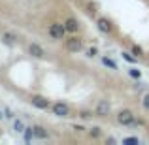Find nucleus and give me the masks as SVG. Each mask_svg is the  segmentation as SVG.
I'll use <instances>...</instances> for the list:
<instances>
[{
  "label": "nucleus",
  "instance_id": "nucleus-15",
  "mask_svg": "<svg viewBox=\"0 0 149 145\" xmlns=\"http://www.w3.org/2000/svg\"><path fill=\"white\" fill-rule=\"evenodd\" d=\"M130 76L136 77V79H140V76H142V74H140V70H134V68H132V70H130Z\"/></svg>",
  "mask_w": 149,
  "mask_h": 145
},
{
  "label": "nucleus",
  "instance_id": "nucleus-20",
  "mask_svg": "<svg viewBox=\"0 0 149 145\" xmlns=\"http://www.w3.org/2000/svg\"><path fill=\"white\" fill-rule=\"evenodd\" d=\"M132 51H134V55H142V53H143L142 47H138V45H134V49H132Z\"/></svg>",
  "mask_w": 149,
  "mask_h": 145
},
{
  "label": "nucleus",
  "instance_id": "nucleus-17",
  "mask_svg": "<svg viewBox=\"0 0 149 145\" xmlns=\"http://www.w3.org/2000/svg\"><path fill=\"white\" fill-rule=\"evenodd\" d=\"M15 130H17V132H23V123H21V121H15Z\"/></svg>",
  "mask_w": 149,
  "mask_h": 145
},
{
  "label": "nucleus",
  "instance_id": "nucleus-18",
  "mask_svg": "<svg viewBox=\"0 0 149 145\" xmlns=\"http://www.w3.org/2000/svg\"><path fill=\"white\" fill-rule=\"evenodd\" d=\"M143 108H146V109H149V94H146V96H143Z\"/></svg>",
  "mask_w": 149,
  "mask_h": 145
},
{
  "label": "nucleus",
  "instance_id": "nucleus-1",
  "mask_svg": "<svg viewBox=\"0 0 149 145\" xmlns=\"http://www.w3.org/2000/svg\"><path fill=\"white\" fill-rule=\"evenodd\" d=\"M64 32H66V26L61 25V23H53L49 26V36L55 38V40H62L64 38Z\"/></svg>",
  "mask_w": 149,
  "mask_h": 145
},
{
  "label": "nucleus",
  "instance_id": "nucleus-12",
  "mask_svg": "<svg viewBox=\"0 0 149 145\" xmlns=\"http://www.w3.org/2000/svg\"><path fill=\"white\" fill-rule=\"evenodd\" d=\"M2 38H4V42H6V44H13V42L17 40V38H15L13 34H10V32H6V34H4Z\"/></svg>",
  "mask_w": 149,
  "mask_h": 145
},
{
  "label": "nucleus",
  "instance_id": "nucleus-14",
  "mask_svg": "<svg viewBox=\"0 0 149 145\" xmlns=\"http://www.w3.org/2000/svg\"><path fill=\"white\" fill-rule=\"evenodd\" d=\"M89 134L93 136V138H98L100 136V128L98 126H95V128H91V130H89Z\"/></svg>",
  "mask_w": 149,
  "mask_h": 145
},
{
  "label": "nucleus",
  "instance_id": "nucleus-5",
  "mask_svg": "<svg viewBox=\"0 0 149 145\" xmlns=\"http://www.w3.org/2000/svg\"><path fill=\"white\" fill-rule=\"evenodd\" d=\"M30 102H32V105H36V108H40V109H47L49 108V100H45L44 96H32Z\"/></svg>",
  "mask_w": 149,
  "mask_h": 145
},
{
  "label": "nucleus",
  "instance_id": "nucleus-19",
  "mask_svg": "<svg viewBox=\"0 0 149 145\" xmlns=\"http://www.w3.org/2000/svg\"><path fill=\"white\" fill-rule=\"evenodd\" d=\"M87 55H89V57H95V55H96V47H91L87 51Z\"/></svg>",
  "mask_w": 149,
  "mask_h": 145
},
{
  "label": "nucleus",
  "instance_id": "nucleus-11",
  "mask_svg": "<svg viewBox=\"0 0 149 145\" xmlns=\"http://www.w3.org/2000/svg\"><path fill=\"white\" fill-rule=\"evenodd\" d=\"M102 62H104V66H108V68H111V70H117V64L111 60V58H108V57H104L102 58Z\"/></svg>",
  "mask_w": 149,
  "mask_h": 145
},
{
  "label": "nucleus",
  "instance_id": "nucleus-7",
  "mask_svg": "<svg viewBox=\"0 0 149 145\" xmlns=\"http://www.w3.org/2000/svg\"><path fill=\"white\" fill-rule=\"evenodd\" d=\"M111 28L113 26H111V23H109L108 19H104V17L98 19V30L100 32H111Z\"/></svg>",
  "mask_w": 149,
  "mask_h": 145
},
{
  "label": "nucleus",
  "instance_id": "nucleus-10",
  "mask_svg": "<svg viewBox=\"0 0 149 145\" xmlns=\"http://www.w3.org/2000/svg\"><path fill=\"white\" fill-rule=\"evenodd\" d=\"M32 130H34L32 136H36V138H40V139H45V138H47V132H45L42 126H34Z\"/></svg>",
  "mask_w": 149,
  "mask_h": 145
},
{
  "label": "nucleus",
  "instance_id": "nucleus-9",
  "mask_svg": "<svg viewBox=\"0 0 149 145\" xmlns=\"http://www.w3.org/2000/svg\"><path fill=\"white\" fill-rule=\"evenodd\" d=\"M64 26H66V30H68V32H76L77 30V26H79V23L76 21V19H66V23H64Z\"/></svg>",
  "mask_w": 149,
  "mask_h": 145
},
{
  "label": "nucleus",
  "instance_id": "nucleus-6",
  "mask_svg": "<svg viewBox=\"0 0 149 145\" xmlns=\"http://www.w3.org/2000/svg\"><path fill=\"white\" fill-rule=\"evenodd\" d=\"M108 113H109V104H108V100H100L98 105H96V115H98V117H106Z\"/></svg>",
  "mask_w": 149,
  "mask_h": 145
},
{
  "label": "nucleus",
  "instance_id": "nucleus-4",
  "mask_svg": "<svg viewBox=\"0 0 149 145\" xmlns=\"http://www.w3.org/2000/svg\"><path fill=\"white\" fill-rule=\"evenodd\" d=\"M68 111H70L68 105L62 104V102H58V104L53 105V113H55L57 117H68Z\"/></svg>",
  "mask_w": 149,
  "mask_h": 145
},
{
  "label": "nucleus",
  "instance_id": "nucleus-16",
  "mask_svg": "<svg viewBox=\"0 0 149 145\" xmlns=\"http://www.w3.org/2000/svg\"><path fill=\"white\" fill-rule=\"evenodd\" d=\"M123 58H125V60H128V62H134L136 60V58L132 57V55H128V53H123Z\"/></svg>",
  "mask_w": 149,
  "mask_h": 145
},
{
  "label": "nucleus",
  "instance_id": "nucleus-2",
  "mask_svg": "<svg viewBox=\"0 0 149 145\" xmlns=\"http://www.w3.org/2000/svg\"><path fill=\"white\" fill-rule=\"evenodd\" d=\"M117 121L121 124H134V113L130 109H123V111L117 115Z\"/></svg>",
  "mask_w": 149,
  "mask_h": 145
},
{
  "label": "nucleus",
  "instance_id": "nucleus-8",
  "mask_svg": "<svg viewBox=\"0 0 149 145\" xmlns=\"http://www.w3.org/2000/svg\"><path fill=\"white\" fill-rule=\"evenodd\" d=\"M29 51H30V55H32V57H36V58H42V57L45 55V51L42 49L38 44H32V45L29 47Z\"/></svg>",
  "mask_w": 149,
  "mask_h": 145
},
{
  "label": "nucleus",
  "instance_id": "nucleus-13",
  "mask_svg": "<svg viewBox=\"0 0 149 145\" xmlns=\"http://www.w3.org/2000/svg\"><path fill=\"white\" fill-rule=\"evenodd\" d=\"M123 143H127V145H138V138H125L123 139Z\"/></svg>",
  "mask_w": 149,
  "mask_h": 145
},
{
  "label": "nucleus",
  "instance_id": "nucleus-21",
  "mask_svg": "<svg viewBox=\"0 0 149 145\" xmlns=\"http://www.w3.org/2000/svg\"><path fill=\"white\" fill-rule=\"evenodd\" d=\"M0 119H2V111H0Z\"/></svg>",
  "mask_w": 149,
  "mask_h": 145
},
{
  "label": "nucleus",
  "instance_id": "nucleus-3",
  "mask_svg": "<svg viewBox=\"0 0 149 145\" xmlns=\"http://www.w3.org/2000/svg\"><path fill=\"white\" fill-rule=\"evenodd\" d=\"M66 47H68V51H72V53H77V51H81V47H83V44H81L79 38L72 36L66 40Z\"/></svg>",
  "mask_w": 149,
  "mask_h": 145
}]
</instances>
